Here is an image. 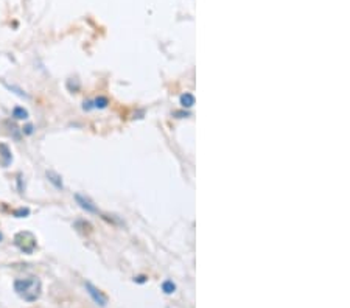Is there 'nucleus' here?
I'll list each match as a JSON object with an SVG mask.
<instances>
[{
    "label": "nucleus",
    "mask_w": 350,
    "mask_h": 308,
    "mask_svg": "<svg viewBox=\"0 0 350 308\" xmlns=\"http://www.w3.org/2000/svg\"><path fill=\"white\" fill-rule=\"evenodd\" d=\"M181 104L184 107H191L193 104H195V97H193L191 94H184L181 97Z\"/></svg>",
    "instance_id": "nucleus-7"
},
{
    "label": "nucleus",
    "mask_w": 350,
    "mask_h": 308,
    "mask_svg": "<svg viewBox=\"0 0 350 308\" xmlns=\"http://www.w3.org/2000/svg\"><path fill=\"white\" fill-rule=\"evenodd\" d=\"M86 289H87V293L89 296L94 299V302L100 307H105L108 304V297L100 291V289L97 286H94L90 282H86Z\"/></svg>",
    "instance_id": "nucleus-3"
},
{
    "label": "nucleus",
    "mask_w": 350,
    "mask_h": 308,
    "mask_svg": "<svg viewBox=\"0 0 350 308\" xmlns=\"http://www.w3.org/2000/svg\"><path fill=\"white\" fill-rule=\"evenodd\" d=\"M162 289H163V291L167 293V294H171V293H174V289H176V285H174L173 282H170V280H168V282H163Z\"/></svg>",
    "instance_id": "nucleus-8"
},
{
    "label": "nucleus",
    "mask_w": 350,
    "mask_h": 308,
    "mask_svg": "<svg viewBox=\"0 0 350 308\" xmlns=\"http://www.w3.org/2000/svg\"><path fill=\"white\" fill-rule=\"evenodd\" d=\"M94 103H95V107H106V104H108V100L101 97V98L95 100Z\"/></svg>",
    "instance_id": "nucleus-10"
},
{
    "label": "nucleus",
    "mask_w": 350,
    "mask_h": 308,
    "mask_svg": "<svg viewBox=\"0 0 350 308\" xmlns=\"http://www.w3.org/2000/svg\"><path fill=\"white\" fill-rule=\"evenodd\" d=\"M47 176H49V179H50L52 182H53L54 185H56L58 188H61V187H62V182H61V180H58V179H59V176H56L54 173H52V171H50V173H47Z\"/></svg>",
    "instance_id": "nucleus-9"
},
{
    "label": "nucleus",
    "mask_w": 350,
    "mask_h": 308,
    "mask_svg": "<svg viewBox=\"0 0 350 308\" xmlns=\"http://www.w3.org/2000/svg\"><path fill=\"white\" fill-rule=\"evenodd\" d=\"M14 244L25 254H33L36 249V237L31 232H19L14 237Z\"/></svg>",
    "instance_id": "nucleus-2"
},
{
    "label": "nucleus",
    "mask_w": 350,
    "mask_h": 308,
    "mask_svg": "<svg viewBox=\"0 0 350 308\" xmlns=\"http://www.w3.org/2000/svg\"><path fill=\"white\" fill-rule=\"evenodd\" d=\"M0 240H2V235H0Z\"/></svg>",
    "instance_id": "nucleus-11"
},
{
    "label": "nucleus",
    "mask_w": 350,
    "mask_h": 308,
    "mask_svg": "<svg viewBox=\"0 0 350 308\" xmlns=\"http://www.w3.org/2000/svg\"><path fill=\"white\" fill-rule=\"evenodd\" d=\"M75 199H77V203L80 204L81 209H84L86 212H90V213H97V212H98V210H97V207H95L94 204H92L87 198L81 196V195H75Z\"/></svg>",
    "instance_id": "nucleus-5"
},
{
    "label": "nucleus",
    "mask_w": 350,
    "mask_h": 308,
    "mask_svg": "<svg viewBox=\"0 0 350 308\" xmlns=\"http://www.w3.org/2000/svg\"><path fill=\"white\" fill-rule=\"evenodd\" d=\"M13 117L17 120H27L28 119V111L24 109L22 106H16L13 109Z\"/></svg>",
    "instance_id": "nucleus-6"
},
{
    "label": "nucleus",
    "mask_w": 350,
    "mask_h": 308,
    "mask_svg": "<svg viewBox=\"0 0 350 308\" xmlns=\"http://www.w3.org/2000/svg\"><path fill=\"white\" fill-rule=\"evenodd\" d=\"M13 160V154L11 150L8 148V145L0 143V165L2 167H8Z\"/></svg>",
    "instance_id": "nucleus-4"
},
{
    "label": "nucleus",
    "mask_w": 350,
    "mask_h": 308,
    "mask_svg": "<svg viewBox=\"0 0 350 308\" xmlns=\"http://www.w3.org/2000/svg\"><path fill=\"white\" fill-rule=\"evenodd\" d=\"M41 289H42V285L38 277L19 279L14 282V291L27 302L38 301L41 296Z\"/></svg>",
    "instance_id": "nucleus-1"
}]
</instances>
